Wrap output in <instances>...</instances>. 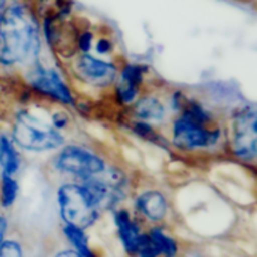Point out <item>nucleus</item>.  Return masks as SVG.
<instances>
[{
	"instance_id": "obj_1",
	"label": "nucleus",
	"mask_w": 257,
	"mask_h": 257,
	"mask_svg": "<svg viewBox=\"0 0 257 257\" xmlns=\"http://www.w3.org/2000/svg\"><path fill=\"white\" fill-rule=\"evenodd\" d=\"M39 50L35 15L28 5L9 3L0 22V63L5 65L33 60Z\"/></svg>"
},
{
	"instance_id": "obj_2",
	"label": "nucleus",
	"mask_w": 257,
	"mask_h": 257,
	"mask_svg": "<svg viewBox=\"0 0 257 257\" xmlns=\"http://www.w3.org/2000/svg\"><path fill=\"white\" fill-rule=\"evenodd\" d=\"M13 138L17 145L30 151L53 150L63 143L62 135L55 128L29 113H19L17 115Z\"/></svg>"
},
{
	"instance_id": "obj_3",
	"label": "nucleus",
	"mask_w": 257,
	"mask_h": 257,
	"mask_svg": "<svg viewBox=\"0 0 257 257\" xmlns=\"http://www.w3.org/2000/svg\"><path fill=\"white\" fill-rule=\"evenodd\" d=\"M60 212L67 225L85 228L97 220V207L88 197L82 186L65 185L58 193Z\"/></svg>"
},
{
	"instance_id": "obj_4",
	"label": "nucleus",
	"mask_w": 257,
	"mask_h": 257,
	"mask_svg": "<svg viewBox=\"0 0 257 257\" xmlns=\"http://www.w3.org/2000/svg\"><path fill=\"white\" fill-rule=\"evenodd\" d=\"M125 178L117 170H105L83 178V190L97 208L113 207L123 197Z\"/></svg>"
},
{
	"instance_id": "obj_5",
	"label": "nucleus",
	"mask_w": 257,
	"mask_h": 257,
	"mask_svg": "<svg viewBox=\"0 0 257 257\" xmlns=\"http://www.w3.org/2000/svg\"><path fill=\"white\" fill-rule=\"evenodd\" d=\"M55 165L60 170L82 178L95 175L104 168V162L98 156L77 146L65 147L57 157Z\"/></svg>"
},
{
	"instance_id": "obj_6",
	"label": "nucleus",
	"mask_w": 257,
	"mask_h": 257,
	"mask_svg": "<svg viewBox=\"0 0 257 257\" xmlns=\"http://www.w3.org/2000/svg\"><path fill=\"white\" fill-rule=\"evenodd\" d=\"M206 123L198 122L183 114L175 122L173 136L175 142L185 148L205 147L212 145L218 138V131H210L205 127Z\"/></svg>"
},
{
	"instance_id": "obj_7",
	"label": "nucleus",
	"mask_w": 257,
	"mask_h": 257,
	"mask_svg": "<svg viewBox=\"0 0 257 257\" xmlns=\"http://www.w3.org/2000/svg\"><path fill=\"white\" fill-rule=\"evenodd\" d=\"M256 110L253 108H246L237 115L235 122V147L236 155L243 160H251L256 157Z\"/></svg>"
},
{
	"instance_id": "obj_8",
	"label": "nucleus",
	"mask_w": 257,
	"mask_h": 257,
	"mask_svg": "<svg viewBox=\"0 0 257 257\" xmlns=\"http://www.w3.org/2000/svg\"><path fill=\"white\" fill-rule=\"evenodd\" d=\"M29 79L33 87L37 88L39 92L50 95L63 103H68V104L73 102L69 89L63 83L62 78L55 70L44 69V68L39 67L32 73Z\"/></svg>"
},
{
	"instance_id": "obj_9",
	"label": "nucleus",
	"mask_w": 257,
	"mask_h": 257,
	"mask_svg": "<svg viewBox=\"0 0 257 257\" xmlns=\"http://www.w3.org/2000/svg\"><path fill=\"white\" fill-rule=\"evenodd\" d=\"M78 70L85 80L97 85H105L113 82L115 77V67L110 63L95 59L84 54L78 60Z\"/></svg>"
},
{
	"instance_id": "obj_10",
	"label": "nucleus",
	"mask_w": 257,
	"mask_h": 257,
	"mask_svg": "<svg viewBox=\"0 0 257 257\" xmlns=\"http://www.w3.org/2000/svg\"><path fill=\"white\" fill-rule=\"evenodd\" d=\"M115 225L118 226L119 237L122 240L124 248L128 252H136L138 240H140V231L136 223L131 220L127 211H118L115 213Z\"/></svg>"
},
{
	"instance_id": "obj_11",
	"label": "nucleus",
	"mask_w": 257,
	"mask_h": 257,
	"mask_svg": "<svg viewBox=\"0 0 257 257\" xmlns=\"http://www.w3.org/2000/svg\"><path fill=\"white\" fill-rule=\"evenodd\" d=\"M140 210L153 221H160L165 217L167 203L165 197L158 192H146L137 200Z\"/></svg>"
},
{
	"instance_id": "obj_12",
	"label": "nucleus",
	"mask_w": 257,
	"mask_h": 257,
	"mask_svg": "<svg viewBox=\"0 0 257 257\" xmlns=\"http://www.w3.org/2000/svg\"><path fill=\"white\" fill-rule=\"evenodd\" d=\"M0 166L4 175H14L19 167V157L14 146L5 136L0 137Z\"/></svg>"
},
{
	"instance_id": "obj_13",
	"label": "nucleus",
	"mask_w": 257,
	"mask_h": 257,
	"mask_svg": "<svg viewBox=\"0 0 257 257\" xmlns=\"http://www.w3.org/2000/svg\"><path fill=\"white\" fill-rule=\"evenodd\" d=\"M135 112L138 117L148 120V122L161 120L163 118V114H165L162 104L152 97H146L143 99L138 100L137 104H136Z\"/></svg>"
},
{
	"instance_id": "obj_14",
	"label": "nucleus",
	"mask_w": 257,
	"mask_h": 257,
	"mask_svg": "<svg viewBox=\"0 0 257 257\" xmlns=\"http://www.w3.org/2000/svg\"><path fill=\"white\" fill-rule=\"evenodd\" d=\"M64 233L68 237V240L73 243L75 248H77L78 253L82 257H95L94 253L88 246V240L85 235L83 233L82 228L74 227V226L67 225L64 228Z\"/></svg>"
},
{
	"instance_id": "obj_15",
	"label": "nucleus",
	"mask_w": 257,
	"mask_h": 257,
	"mask_svg": "<svg viewBox=\"0 0 257 257\" xmlns=\"http://www.w3.org/2000/svg\"><path fill=\"white\" fill-rule=\"evenodd\" d=\"M18 185L12 176L3 173L2 182H0V203L3 207H9L13 205L17 197Z\"/></svg>"
},
{
	"instance_id": "obj_16",
	"label": "nucleus",
	"mask_w": 257,
	"mask_h": 257,
	"mask_svg": "<svg viewBox=\"0 0 257 257\" xmlns=\"http://www.w3.org/2000/svg\"><path fill=\"white\" fill-rule=\"evenodd\" d=\"M150 237L152 238V241L155 242V245L157 246L158 250L161 253H163L166 257H175L177 253V246L176 242L170 238L168 236L163 235L158 228L151 231Z\"/></svg>"
},
{
	"instance_id": "obj_17",
	"label": "nucleus",
	"mask_w": 257,
	"mask_h": 257,
	"mask_svg": "<svg viewBox=\"0 0 257 257\" xmlns=\"http://www.w3.org/2000/svg\"><path fill=\"white\" fill-rule=\"evenodd\" d=\"M136 252L140 255V257H157L161 253L157 246L152 241V238L146 235L140 236Z\"/></svg>"
},
{
	"instance_id": "obj_18",
	"label": "nucleus",
	"mask_w": 257,
	"mask_h": 257,
	"mask_svg": "<svg viewBox=\"0 0 257 257\" xmlns=\"http://www.w3.org/2000/svg\"><path fill=\"white\" fill-rule=\"evenodd\" d=\"M142 68L140 65H127L122 72V82L137 87L142 82Z\"/></svg>"
},
{
	"instance_id": "obj_19",
	"label": "nucleus",
	"mask_w": 257,
	"mask_h": 257,
	"mask_svg": "<svg viewBox=\"0 0 257 257\" xmlns=\"http://www.w3.org/2000/svg\"><path fill=\"white\" fill-rule=\"evenodd\" d=\"M0 257H22V248L14 241H3L0 243Z\"/></svg>"
},
{
	"instance_id": "obj_20",
	"label": "nucleus",
	"mask_w": 257,
	"mask_h": 257,
	"mask_svg": "<svg viewBox=\"0 0 257 257\" xmlns=\"http://www.w3.org/2000/svg\"><path fill=\"white\" fill-rule=\"evenodd\" d=\"M118 94H119L120 99H122L123 102H132V100L135 99L136 95H137V87L122 82L119 87H118Z\"/></svg>"
},
{
	"instance_id": "obj_21",
	"label": "nucleus",
	"mask_w": 257,
	"mask_h": 257,
	"mask_svg": "<svg viewBox=\"0 0 257 257\" xmlns=\"http://www.w3.org/2000/svg\"><path fill=\"white\" fill-rule=\"evenodd\" d=\"M92 40H93V35L90 32H84L78 39V45H79L80 49L83 52H88L92 47Z\"/></svg>"
},
{
	"instance_id": "obj_22",
	"label": "nucleus",
	"mask_w": 257,
	"mask_h": 257,
	"mask_svg": "<svg viewBox=\"0 0 257 257\" xmlns=\"http://www.w3.org/2000/svg\"><path fill=\"white\" fill-rule=\"evenodd\" d=\"M110 48H112V44H110L109 40H107V39H102L97 43V50L99 53H102V54L109 52Z\"/></svg>"
},
{
	"instance_id": "obj_23",
	"label": "nucleus",
	"mask_w": 257,
	"mask_h": 257,
	"mask_svg": "<svg viewBox=\"0 0 257 257\" xmlns=\"http://www.w3.org/2000/svg\"><path fill=\"white\" fill-rule=\"evenodd\" d=\"M53 122H54V125L58 128H62L67 124V117L63 115L62 113H55L54 117H53Z\"/></svg>"
},
{
	"instance_id": "obj_24",
	"label": "nucleus",
	"mask_w": 257,
	"mask_h": 257,
	"mask_svg": "<svg viewBox=\"0 0 257 257\" xmlns=\"http://www.w3.org/2000/svg\"><path fill=\"white\" fill-rule=\"evenodd\" d=\"M9 2H12V0H0V22L4 17V13L7 10L8 5H9Z\"/></svg>"
},
{
	"instance_id": "obj_25",
	"label": "nucleus",
	"mask_w": 257,
	"mask_h": 257,
	"mask_svg": "<svg viewBox=\"0 0 257 257\" xmlns=\"http://www.w3.org/2000/svg\"><path fill=\"white\" fill-rule=\"evenodd\" d=\"M55 257H82L78 252H74V251H63V252L58 253Z\"/></svg>"
},
{
	"instance_id": "obj_26",
	"label": "nucleus",
	"mask_w": 257,
	"mask_h": 257,
	"mask_svg": "<svg viewBox=\"0 0 257 257\" xmlns=\"http://www.w3.org/2000/svg\"><path fill=\"white\" fill-rule=\"evenodd\" d=\"M5 228H7V222L3 217H0V243L3 242V237H4Z\"/></svg>"
},
{
	"instance_id": "obj_27",
	"label": "nucleus",
	"mask_w": 257,
	"mask_h": 257,
	"mask_svg": "<svg viewBox=\"0 0 257 257\" xmlns=\"http://www.w3.org/2000/svg\"><path fill=\"white\" fill-rule=\"evenodd\" d=\"M12 2H14V0H12Z\"/></svg>"
}]
</instances>
